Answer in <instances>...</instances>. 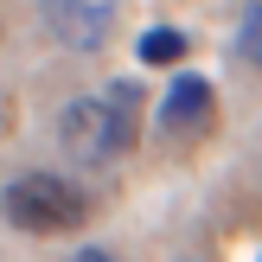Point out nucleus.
<instances>
[{
  "label": "nucleus",
  "instance_id": "423d86ee",
  "mask_svg": "<svg viewBox=\"0 0 262 262\" xmlns=\"http://www.w3.org/2000/svg\"><path fill=\"white\" fill-rule=\"evenodd\" d=\"M237 51H243V64L262 71V0L243 7V19H237Z\"/></svg>",
  "mask_w": 262,
  "mask_h": 262
},
{
  "label": "nucleus",
  "instance_id": "f03ea898",
  "mask_svg": "<svg viewBox=\"0 0 262 262\" xmlns=\"http://www.w3.org/2000/svg\"><path fill=\"white\" fill-rule=\"evenodd\" d=\"M0 211H7V224L26 230V237H71L90 217V199L71 179H58V173H19L0 192Z\"/></svg>",
  "mask_w": 262,
  "mask_h": 262
},
{
  "label": "nucleus",
  "instance_id": "20e7f679",
  "mask_svg": "<svg viewBox=\"0 0 262 262\" xmlns=\"http://www.w3.org/2000/svg\"><path fill=\"white\" fill-rule=\"evenodd\" d=\"M38 13H45L51 38L71 51H96L115 26V0H38Z\"/></svg>",
  "mask_w": 262,
  "mask_h": 262
},
{
  "label": "nucleus",
  "instance_id": "7ed1b4c3",
  "mask_svg": "<svg viewBox=\"0 0 262 262\" xmlns=\"http://www.w3.org/2000/svg\"><path fill=\"white\" fill-rule=\"evenodd\" d=\"M217 128V96L205 77H173V90L160 96V135L166 141H205Z\"/></svg>",
  "mask_w": 262,
  "mask_h": 262
},
{
  "label": "nucleus",
  "instance_id": "f257e3e1",
  "mask_svg": "<svg viewBox=\"0 0 262 262\" xmlns=\"http://www.w3.org/2000/svg\"><path fill=\"white\" fill-rule=\"evenodd\" d=\"M58 141H64V154L77 166H115L141 141V90L135 83H109L96 96H77L58 115Z\"/></svg>",
  "mask_w": 262,
  "mask_h": 262
},
{
  "label": "nucleus",
  "instance_id": "0eeeda50",
  "mask_svg": "<svg viewBox=\"0 0 262 262\" xmlns=\"http://www.w3.org/2000/svg\"><path fill=\"white\" fill-rule=\"evenodd\" d=\"M71 262H115V256H109V250H77Z\"/></svg>",
  "mask_w": 262,
  "mask_h": 262
},
{
  "label": "nucleus",
  "instance_id": "39448f33",
  "mask_svg": "<svg viewBox=\"0 0 262 262\" xmlns=\"http://www.w3.org/2000/svg\"><path fill=\"white\" fill-rule=\"evenodd\" d=\"M135 51H141V64H179L186 58V32L179 26H147Z\"/></svg>",
  "mask_w": 262,
  "mask_h": 262
}]
</instances>
